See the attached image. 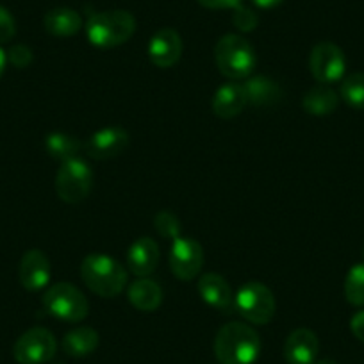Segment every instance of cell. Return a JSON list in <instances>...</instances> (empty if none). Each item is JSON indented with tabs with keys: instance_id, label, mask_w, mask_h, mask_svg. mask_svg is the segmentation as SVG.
I'll return each instance as SVG.
<instances>
[{
	"instance_id": "cell-1",
	"label": "cell",
	"mask_w": 364,
	"mask_h": 364,
	"mask_svg": "<svg viewBox=\"0 0 364 364\" xmlns=\"http://www.w3.org/2000/svg\"><path fill=\"white\" fill-rule=\"evenodd\" d=\"M259 352L261 339L250 325L230 321L216 334L215 353L220 364H252Z\"/></svg>"
},
{
	"instance_id": "cell-2",
	"label": "cell",
	"mask_w": 364,
	"mask_h": 364,
	"mask_svg": "<svg viewBox=\"0 0 364 364\" xmlns=\"http://www.w3.org/2000/svg\"><path fill=\"white\" fill-rule=\"evenodd\" d=\"M84 284L102 299H113L124 291L127 272L117 259L106 254H87L80 262Z\"/></svg>"
},
{
	"instance_id": "cell-3",
	"label": "cell",
	"mask_w": 364,
	"mask_h": 364,
	"mask_svg": "<svg viewBox=\"0 0 364 364\" xmlns=\"http://www.w3.org/2000/svg\"><path fill=\"white\" fill-rule=\"evenodd\" d=\"M136 31L134 16L124 9L102 11L91 15L86 23V34L91 45L99 48H113L124 45Z\"/></svg>"
},
{
	"instance_id": "cell-4",
	"label": "cell",
	"mask_w": 364,
	"mask_h": 364,
	"mask_svg": "<svg viewBox=\"0 0 364 364\" xmlns=\"http://www.w3.org/2000/svg\"><path fill=\"white\" fill-rule=\"evenodd\" d=\"M215 59L220 73L227 79H247L254 72L255 50L247 38L240 34H225L216 43Z\"/></svg>"
},
{
	"instance_id": "cell-5",
	"label": "cell",
	"mask_w": 364,
	"mask_h": 364,
	"mask_svg": "<svg viewBox=\"0 0 364 364\" xmlns=\"http://www.w3.org/2000/svg\"><path fill=\"white\" fill-rule=\"evenodd\" d=\"M93 190V170L80 157L61 163L55 175V193L66 204H80Z\"/></svg>"
},
{
	"instance_id": "cell-6",
	"label": "cell",
	"mask_w": 364,
	"mask_h": 364,
	"mask_svg": "<svg viewBox=\"0 0 364 364\" xmlns=\"http://www.w3.org/2000/svg\"><path fill=\"white\" fill-rule=\"evenodd\" d=\"M43 307L48 314L68 323H79L90 313L86 296L68 282L50 286L43 295Z\"/></svg>"
},
{
	"instance_id": "cell-7",
	"label": "cell",
	"mask_w": 364,
	"mask_h": 364,
	"mask_svg": "<svg viewBox=\"0 0 364 364\" xmlns=\"http://www.w3.org/2000/svg\"><path fill=\"white\" fill-rule=\"evenodd\" d=\"M236 311L254 325H266L275 314V296L272 289L257 281H250L240 288L234 296Z\"/></svg>"
},
{
	"instance_id": "cell-8",
	"label": "cell",
	"mask_w": 364,
	"mask_h": 364,
	"mask_svg": "<svg viewBox=\"0 0 364 364\" xmlns=\"http://www.w3.org/2000/svg\"><path fill=\"white\" fill-rule=\"evenodd\" d=\"M58 343L45 327H33L23 332L13 346V357L18 364H45L55 355Z\"/></svg>"
},
{
	"instance_id": "cell-9",
	"label": "cell",
	"mask_w": 364,
	"mask_h": 364,
	"mask_svg": "<svg viewBox=\"0 0 364 364\" xmlns=\"http://www.w3.org/2000/svg\"><path fill=\"white\" fill-rule=\"evenodd\" d=\"M309 70L320 84H334L343 79L346 70V59L341 48L332 41H321L314 45L309 55Z\"/></svg>"
},
{
	"instance_id": "cell-10",
	"label": "cell",
	"mask_w": 364,
	"mask_h": 364,
	"mask_svg": "<svg viewBox=\"0 0 364 364\" xmlns=\"http://www.w3.org/2000/svg\"><path fill=\"white\" fill-rule=\"evenodd\" d=\"M204 266V250L193 237H175L170 248V268L181 281H193Z\"/></svg>"
},
{
	"instance_id": "cell-11",
	"label": "cell",
	"mask_w": 364,
	"mask_h": 364,
	"mask_svg": "<svg viewBox=\"0 0 364 364\" xmlns=\"http://www.w3.org/2000/svg\"><path fill=\"white\" fill-rule=\"evenodd\" d=\"M182 55V40L170 27L159 29L149 41V59L157 68H171Z\"/></svg>"
},
{
	"instance_id": "cell-12",
	"label": "cell",
	"mask_w": 364,
	"mask_h": 364,
	"mask_svg": "<svg viewBox=\"0 0 364 364\" xmlns=\"http://www.w3.org/2000/svg\"><path fill=\"white\" fill-rule=\"evenodd\" d=\"M129 132L122 127H106L91 134L86 141V154L93 159L106 161L117 157L127 149Z\"/></svg>"
},
{
	"instance_id": "cell-13",
	"label": "cell",
	"mask_w": 364,
	"mask_h": 364,
	"mask_svg": "<svg viewBox=\"0 0 364 364\" xmlns=\"http://www.w3.org/2000/svg\"><path fill=\"white\" fill-rule=\"evenodd\" d=\"M20 282L29 291H40L47 288L52 277L50 261L41 250H27L20 261L18 268Z\"/></svg>"
},
{
	"instance_id": "cell-14",
	"label": "cell",
	"mask_w": 364,
	"mask_h": 364,
	"mask_svg": "<svg viewBox=\"0 0 364 364\" xmlns=\"http://www.w3.org/2000/svg\"><path fill=\"white\" fill-rule=\"evenodd\" d=\"M320 341L311 328H296L284 343V357L288 364H314Z\"/></svg>"
},
{
	"instance_id": "cell-15",
	"label": "cell",
	"mask_w": 364,
	"mask_h": 364,
	"mask_svg": "<svg viewBox=\"0 0 364 364\" xmlns=\"http://www.w3.org/2000/svg\"><path fill=\"white\" fill-rule=\"evenodd\" d=\"M198 293H200L202 300L208 306L215 307L216 311L232 313L236 309L230 286L227 284L225 279L218 275V273H205V275H202L198 279Z\"/></svg>"
},
{
	"instance_id": "cell-16",
	"label": "cell",
	"mask_w": 364,
	"mask_h": 364,
	"mask_svg": "<svg viewBox=\"0 0 364 364\" xmlns=\"http://www.w3.org/2000/svg\"><path fill=\"white\" fill-rule=\"evenodd\" d=\"M159 262V247L152 237H139L127 252V268L136 277H149Z\"/></svg>"
},
{
	"instance_id": "cell-17",
	"label": "cell",
	"mask_w": 364,
	"mask_h": 364,
	"mask_svg": "<svg viewBox=\"0 0 364 364\" xmlns=\"http://www.w3.org/2000/svg\"><path fill=\"white\" fill-rule=\"evenodd\" d=\"M247 106V93H245L243 84L240 82L223 84L213 97V113L225 120L237 117Z\"/></svg>"
},
{
	"instance_id": "cell-18",
	"label": "cell",
	"mask_w": 364,
	"mask_h": 364,
	"mask_svg": "<svg viewBox=\"0 0 364 364\" xmlns=\"http://www.w3.org/2000/svg\"><path fill=\"white\" fill-rule=\"evenodd\" d=\"M43 26L50 36L70 38L82 29V16L72 8H55L45 15Z\"/></svg>"
},
{
	"instance_id": "cell-19",
	"label": "cell",
	"mask_w": 364,
	"mask_h": 364,
	"mask_svg": "<svg viewBox=\"0 0 364 364\" xmlns=\"http://www.w3.org/2000/svg\"><path fill=\"white\" fill-rule=\"evenodd\" d=\"M127 296L138 311L152 313L163 302V289H161L157 282L150 281L146 277H139L138 281H134L129 286Z\"/></svg>"
},
{
	"instance_id": "cell-20",
	"label": "cell",
	"mask_w": 364,
	"mask_h": 364,
	"mask_svg": "<svg viewBox=\"0 0 364 364\" xmlns=\"http://www.w3.org/2000/svg\"><path fill=\"white\" fill-rule=\"evenodd\" d=\"M243 87L250 106H272L273 102H277L281 99V87H279V84L264 75L248 77L243 82Z\"/></svg>"
},
{
	"instance_id": "cell-21",
	"label": "cell",
	"mask_w": 364,
	"mask_h": 364,
	"mask_svg": "<svg viewBox=\"0 0 364 364\" xmlns=\"http://www.w3.org/2000/svg\"><path fill=\"white\" fill-rule=\"evenodd\" d=\"M302 106L313 117H327L338 109L339 95L332 87L320 84V86L311 87L304 95Z\"/></svg>"
},
{
	"instance_id": "cell-22",
	"label": "cell",
	"mask_w": 364,
	"mask_h": 364,
	"mask_svg": "<svg viewBox=\"0 0 364 364\" xmlns=\"http://www.w3.org/2000/svg\"><path fill=\"white\" fill-rule=\"evenodd\" d=\"M99 346V332L91 327L72 328L63 338V350L70 357H86Z\"/></svg>"
},
{
	"instance_id": "cell-23",
	"label": "cell",
	"mask_w": 364,
	"mask_h": 364,
	"mask_svg": "<svg viewBox=\"0 0 364 364\" xmlns=\"http://www.w3.org/2000/svg\"><path fill=\"white\" fill-rule=\"evenodd\" d=\"M45 149H47L48 156L65 163V161L77 157L80 150V141L75 136L65 134V132H52L45 139Z\"/></svg>"
},
{
	"instance_id": "cell-24",
	"label": "cell",
	"mask_w": 364,
	"mask_h": 364,
	"mask_svg": "<svg viewBox=\"0 0 364 364\" xmlns=\"http://www.w3.org/2000/svg\"><path fill=\"white\" fill-rule=\"evenodd\" d=\"M339 97L357 111H364V73L345 77L339 87Z\"/></svg>"
},
{
	"instance_id": "cell-25",
	"label": "cell",
	"mask_w": 364,
	"mask_h": 364,
	"mask_svg": "<svg viewBox=\"0 0 364 364\" xmlns=\"http://www.w3.org/2000/svg\"><path fill=\"white\" fill-rule=\"evenodd\" d=\"M345 296L352 306L364 307V262L350 268L345 279Z\"/></svg>"
},
{
	"instance_id": "cell-26",
	"label": "cell",
	"mask_w": 364,
	"mask_h": 364,
	"mask_svg": "<svg viewBox=\"0 0 364 364\" xmlns=\"http://www.w3.org/2000/svg\"><path fill=\"white\" fill-rule=\"evenodd\" d=\"M154 225H156V230L159 232L161 237L173 241L175 237L181 236V222L171 211L157 213L156 218H154Z\"/></svg>"
},
{
	"instance_id": "cell-27",
	"label": "cell",
	"mask_w": 364,
	"mask_h": 364,
	"mask_svg": "<svg viewBox=\"0 0 364 364\" xmlns=\"http://www.w3.org/2000/svg\"><path fill=\"white\" fill-rule=\"evenodd\" d=\"M232 22L240 31H243V33H250V31H254L255 27H257L259 20H257V15H255L252 9L245 8V6L241 4L240 8L234 9Z\"/></svg>"
},
{
	"instance_id": "cell-28",
	"label": "cell",
	"mask_w": 364,
	"mask_h": 364,
	"mask_svg": "<svg viewBox=\"0 0 364 364\" xmlns=\"http://www.w3.org/2000/svg\"><path fill=\"white\" fill-rule=\"evenodd\" d=\"M15 34H16L15 18H13V15L4 8V6H0V45L11 41L13 38H15Z\"/></svg>"
},
{
	"instance_id": "cell-29",
	"label": "cell",
	"mask_w": 364,
	"mask_h": 364,
	"mask_svg": "<svg viewBox=\"0 0 364 364\" xmlns=\"http://www.w3.org/2000/svg\"><path fill=\"white\" fill-rule=\"evenodd\" d=\"M8 61L11 63L15 68H27L33 63V50L27 45H15L11 50L8 52Z\"/></svg>"
},
{
	"instance_id": "cell-30",
	"label": "cell",
	"mask_w": 364,
	"mask_h": 364,
	"mask_svg": "<svg viewBox=\"0 0 364 364\" xmlns=\"http://www.w3.org/2000/svg\"><path fill=\"white\" fill-rule=\"evenodd\" d=\"M198 4L205 9L220 11V9H236L243 4V0H197Z\"/></svg>"
},
{
	"instance_id": "cell-31",
	"label": "cell",
	"mask_w": 364,
	"mask_h": 364,
	"mask_svg": "<svg viewBox=\"0 0 364 364\" xmlns=\"http://www.w3.org/2000/svg\"><path fill=\"white\" fill-rule=\"evenodd\" d=\"M350 328H352V334L364 343V311L353 314L352 320H350Z\"/></svg>"
},
{
	"instance_id": "cell-32",
	"label": "cell",
	"mask_w": 364,
	"mask_h": 364,
	"mask_svg": "<svg viewBox=\"0 0 364 364\" xmlns=\"http://www.w3.org/2000/svg\"><path fill=\"white\" fill-rule=\"evenodd\" d=\"M252 2L261 9H273L277 8V6H281L284 0H252Z\"/></svg>"
},
{
	"instance_id": "cell-33",
	"label": "cell",
	"mask_w": 364,
	"mask_h": 364,
	"mask_svg": "<svg viewBox=\"0 0 364 364\" xmlns=\"http://www.w3.org/2000/svg\"><path fill=\"white\" fill-rule=\"evenodd\" d=\"M6 63H8V54L0 48V77H2V73H4Z\"/></svg>"
},
{
	"instance_id": "cell-34",
	"label": "cell",
	"mask_w": 364,
	"mask_h": 364,
	"mask_svg": "<svg viewBox=\"0 0 364 364\" xmlns=\"http://www.w3.org/2000/svg\"><path fill=\"white\" fill-rule=\"evenodd\" d=\"M316 364H338V363H336L334 359H321V360H318Z\"/></svg>"
},
{
	"instance_id": "cell-35",
	"label": "cell",
	"mask_w": 364,
	"mask_h": 364,
	"mask_svg": "<svg viewBox=\"0 0 364 364\" xmlns=\"http://www.w3.org/2000/svg\"><path fill=\"white\" fill-rule=\"evenodd\" d=\"M363 255H364V254H363Z\"/></svg>"
}]
</instances>
